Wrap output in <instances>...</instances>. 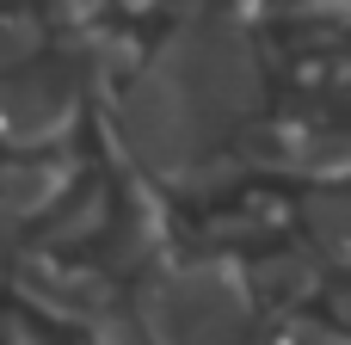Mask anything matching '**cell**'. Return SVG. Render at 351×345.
Wrapping results in <instances>:
<instances>
[{"label":"cell","instance_id":"cell-1","mask_svg":"<svg viewBox=\"0 0 351 345\" xmlns=\"http://www.w3.org/2000/svg\"><path fill=\"white\" fill-rule=\"evenodd\" d=\"M253 56L234 19H191L167 37L154 62L130 74L123 93V136L142 167L185 173L204 148H216L253 111Z\"/></svg>","mask_w":351,"mask_h":345},{"label":"cell","instance_id":"cell-2","mask_svg":"<svg viewBox=\"0 0 351 345\" xmlns=\"http://www.w3.org/2000/svg\"><path fill=\"white\" fill-rule=\"evenodd\" d=\"M253 272L204 259L136 290V315L154 345H253Z\"/></svg>","mask_w":351,"mask_h":345},{"label":"cell","instance_id":"cell-3","mask_svg":"<svg viewBox=\"0 0 351 345\" xmlns=\"http://www.w3.org/2000/svg\"><path fill=\"white\" fill-rule=\"evenodd\" d=\"M74 74L68 68H12L6 99H0V123H6V148L31 154V148H56L74 130Z\"/></svg>","mask_w":351,"mask_h":345},{"label":"cell","instance_id":"cell-4","mask_svg":"<svg viewBox=\"0 0 351 345\" xmlns=\"http://www.w3.org/2000/svg\"><path fill=\"white\" fill-rule=\"evenodd\" d=\"M19 296L37 302L49 321H80V327H93L111 309V284L99 272H68V265H49L43 253L19 259Z\"/></svg>","mask_w":351,"mask_h":345},{"label":"cell","instance_id":"cell-5","mask_svg":"<svg viewBox=\"0 0 351 345\" xmlns=\"http://www.w3.org/2000/svg\"><path fill=\"white\" fill-rule=\"evenodd\" d=\"M74 185V160L68 154H49V148H31V154H12L6 167V216L12 222H31V216H49Z\"/></svg>","mask_w":351,"mask_h":345},{"label":"cell","instance_id":"cell-6","mask_svg":"<svg viewBox=\"0 0 351 345\" xmlns=\"http://www.w3.org/2000/svg\"><path fill=\"white\" fill-rule=\"evenodd\" d=\"M160 247H167V222H160L148 185H130L123 191V228H117V265H148Z\"/></svg>","mask_w":351,"mask_h":345},{"label":"cell","instance_id":"cell-7","mask_svg":"<svg viewBox=\"0 0 351 345\" xmlns=\"http://www.w3.org/2000/svg\"><path fill=\"white\" fill-rule=\"evenodd\" d=\"M302 216H308V235H315L321 259L351 265V191H315L302 204Z\"/></svg>","mask_w":351,"mask_h":345},{"label":"cell","instance_id":"cell-8","mask_svg":"<svg viewBox=\"0 0 351 345\" xmlns=\"http://www.w3.org/2000/svg\"><path fill=\"white\" fill-rule=\"evenodd\" d=\"M74 62H80V68H86L99 86H111L117 74H136V68H142V49H136L123 31H80Z\"/></svg>","mask_w":351,"mask_h":345},{"label":"cell","instance_id":"cell-9","mask_svg":"<svg viewBox=\"0 0 351 345\" xmlns=\"http://www.w3.org/2000/svg\"><path fill=\"white\" fill-rule=\"evenodd\" d=\"M315 284H321V265H315L308 253H296V247H284V253H271L265 265H253V290H265V296H278V302H302Z\"/></svg>","mask_w":351,"mask_h":345},{"label":"cell","instance_id":"cell-10","mask_svg":"<svg viewBox=\"0 0 351 345\" xmlns=\"http://www.w3.org/2000/svg\"><path fill=\"white\" fill-rule=\"evenodd\" d=\"M105 222V191H86V198H74L62 216L49 210V222H43V247H68V241H80L86 228H99Z\"/></svg>","mask_w":351,"mask_h":345},{"label":"cell","instance_id":"cell-11","mask_svg":"<svg viewBox=\"0 0 351 345\" xmlns=\"http://www.w3.org/2000/svg\"><path fill=\"white\" fill-rule=\"evenodd\" d=\"M37 43H43V19L25 12V6H12V12H6V31H0V62H6V74L25 68V62L37 56Z\"/></svg>","mask_w":351,"mask_h":345},{"label":"cell","instance_id":"cell-12","mask_svg":"<svg viewBox=\"0 0 351 345\" xmlns=\"http://www.w3.org/2000/svg\"><path fill=\"white\" fill-rule=\"evenodd\" d=\"M86 340H93V345H154V333L142 327V315H136V321H123V315H111V309H105V315L86 327Z\"/></svg>","mask_w":351,"mask_h":345},{"label":"cell","instance_id":"cell-13","mask_svg":"<svg viewBox=\"0 0 351 345\" xmlns=\"http://www.w3.org/2000/svg\"><path fill=\"white\" fill-rule=\"evenodd\" d=\"M99 6H105V0H43V19L62 25V31H86V25L99 19Z\"/></svg>","mask_w":351,"mask_h":345},{"label":"cell","instance_id":"cell-14","mask_svg":"<svg viewBox=\"0 0 351 345\" xmlns=\"http://www.w3.org/2000/svg\"><path fill=\"white\" fill-rule=\"evenodd\" d=\"M271 345H346V340H339V327H327V321H284V333Z\"/></svg>","mask_w":351,"mask_h":345},{"label":"cell","instance_id":"cell-15","mask_svg":"<svg viewBox=\"0 0 351 345\" xmlns=\"http://www.w3.org/2000/svg\"><path fill=\"white\" fill-rule=\"evenodd\" d=\"M339 321L351 327V290H339Z\"/></svg>","mask_w":351,"mask_h":345},{"label":"cell","instance_id":"cell-16","mask_svg":"<svg viewBox=\"0 0 351 345\" xmlns=\"http://www.w3.org/2000/svg\"><path fill=\"white\" fill-rule=\"evenodd\" d=\"M185 6H197V0H185Z\"/></svg>","mask_w":351,"mask_h":345}]
</instances>
